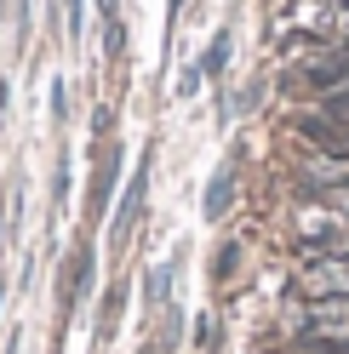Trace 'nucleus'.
<instances>
[{
    "label": "nucleus",
    "mask_w": 349,
    "mask_h": 354,
    "mask_svg": "<svg viewBox=\"0 0 349 354\" xmlns=\"http://www.w3.org/2000/svg\"><path fill=\"white\" fill-rule=\"evenodd\" d=\"M298 286H303L315 303H321V297H349V263H343V257H310V269L298 274Z\"/></svg>",
    "instance_id": "1"
},
{
    "label": "nucleus",
    "mask_w": 349,
    "mask_h": 354,
    "mask_svg": "<svg viewBox=\"0 0 349 354\" xmlns=\"http://www.w3.org/2000/svg\"><path fill=\"white\" fill-rule=\"evenodd\" d=\"M235 201V171H217L212 177V194H206V217H224Z\"/></svg>",
    "instance_id": "2"
},
{
    "label": "nucleus",
    "mask_w": 349,
    "mask_h": 354,
    "mask_svg": "<svg viewBox=\"0 0 349 354\" xmlns=\"http://www.w3.org/2000/svg\"><path fill=\"white\" fill-rule=\"evenodd\" d=\"M138 201H143V171L132 177V189H126V201H120V217H115V234H126V223L138 217Z\"/></svg>",
    "instance_id": "3"
},
{
    "label": "nucleus",
    "mask_w": 349,
    "mask_h": 354,
    "mask_svg": "<svg viewBox=\"0 0 349 354\" xmlns=\"http://www.w3.org/2000/svg\"><path fill=\"white\" fill-rule=\"evenodd\" d=\"M224 57H229V35H217V40H212V52H206V75L224 69Z\"/></svg>",
    "instance_id": "4"
},
{
    "label": "nucleus",
    "mask_w": 349,
    "mask_h": 354,
    "mask_svg": "<svg viewBox=\"0 0 349 354\" xmlns=\"http://www.w3.org/2000/svg\"><path fill=\"white\" fill-rule=\"evenodd\" d=\"M69 29H80V0H69Z\"/></svg>",
    "instance_id": "5"
}]
</instances>
